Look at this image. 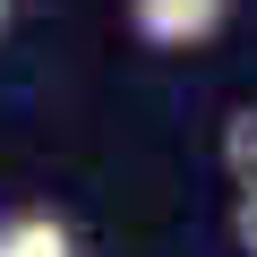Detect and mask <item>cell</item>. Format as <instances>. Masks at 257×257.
I'll return each instance as SVG.
<instances>
[{
  "label": "cell",
  "instance_id": "1",
  "mask_svg": "<svg viewBox=\"0 0 257 257\" xmlns=\"http://www.w3.org/2000/svg\"><path fill=\"white\" fill-rule=\"evenodd\" d=\"M231 0H128V26H138L155 52H197L206 35H223Z\"/></svg>",
  "mask_w": 257,
  "mask_h": 257
},
{
  "label": "cell",
  "instance_id": "2",
  "mask_svg": "<svg viewBox=\"0 0 257 257\" xmlns=\"http://www.w3.org/2000/svg\"><path fill=\"white\" fill-rule=\"evenodd\" d=\"M0 257H77V231L60 214H43V206L0 214Z\"/></svg>",
  "mask_w": 257,
  "mask_h": 257
},
{
  "label": "cell",
  "instance_id": "3",
  "mask_svg": "<svg viewBox=\"0 0 257 257\" xmlns=\"http://www.w3.org/2000/svg\"><path fill=\"white\" fill-rule=\"evenodd\" d=\"M223 172H231V189H257V103H240L223 120Z\"/></svg>",
  "mask_w": 257,
  "mask_h": 257
},
{
  "label": "cell",
  "instance_id": "4",
  "mask_svg": "<svg viewBox=\"0 0 257 257\" xmlns=\"http://www.w3.org/2000/svg\"><path fill=\"white\" fill-rule=\"evenodd\" d=\"M231 240H240V257H257V189L231 197Z\"/></svg>",
  "mask_w": 257,
  "mask_h": 257
},
{
  "label": "cell",
  "instance_id": "5",
  "mask_svg": "<svg viewBox=\"0 0 257 257\" xmlns=\"http://www.w3.org/2000/svg\"><path fill=\"white\" fill-rule=\"evenodd\" d=\"M0 26H9V0H0Z\"/></svg>",
  "mask_w": 257,
  "mask_h": 257
}]
</instances>
